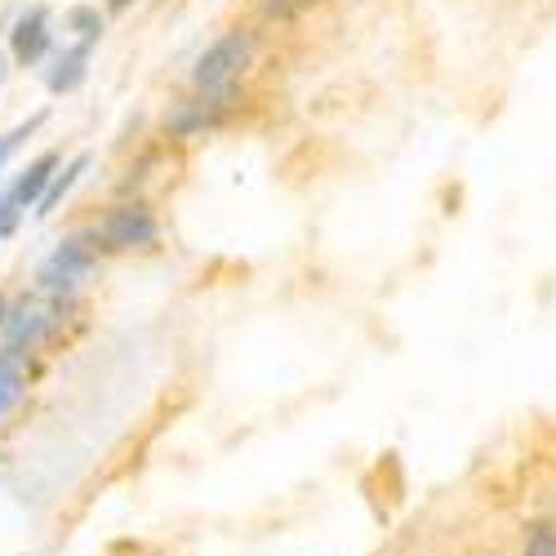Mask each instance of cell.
Here are the masks:
<instances>
[{
  "label": "cell",
  "instance_id": "8fae6325",
  "mask_svg": "<svg viewBox=\"0 0 556 556\" xmlns=\"http://www.w3.org/2000/svg\"><path fill=\"white\" fill-rule=\"evenodd\" d=\"M526 556H556V530L534 526L530 539H526Z\"/></svg>",
  "mask_w": 556,
  "mask_h": 556
},
{
  "label": "cell",
  "instance_id": "5b68a950",
  "mask_svg": "<svg viewBox=\"0 0 556 556\" xmlns=\"http://www.w3.org/2000/svg\"><path fill=\"white\" fill-rule=\"evenodd\" d=\"M45 54H50V18H45V10H31V14H23L18 27H14V59H18L23 67H31V63H40Z\"/></svg>",
  "mask_w": 556,
  "mask_h": 556
},
{
  "label": "cell",
  "instance_id": "9a60e30c",
  "mask_svg": "<svg viewBox=\"0 0 556 556\" xmlns=\"http://www.w3.org/2000/svg\"><path fill=\"white\" fill-rule=\"evenodd\" d=\"M129 5H134V0H112V10H116V14H121V10H129Z\"/></svg>",
  "mask_w": 556,
  "mask_h": 556
},
{
  "label": "cell",
  "instance_id": "6da1fadb",
  "mask_svg": "<svg viewBox=\"0 0 556 556\" xmlns=\"http://www.w3.org/2000/svg\"><path fill=\"white\" fill-rule=\"evenodd\" d=\"M250 54H254V40H250V31H227L223 40H214L210 50L201 54V63H197V72H192V80L205 89H223L231 76H237L245 63H250Z\"/></svg>",
  "mask_w": 556,
  "mask_h": 556
},
{
  "label": "cell",
  "instance_id": "30bf717a",
  "mask_svg": "<svg viewBox=\"0 0 556 556\" xmlns=\"http://www.w3.org/2000/svg\"><path fill=\"white\" fill-rule=\"evenodd\" d=\"M40 121H45V116H31L27 125H18V129H10V134H0V165H5V161L18 152V143H23V138H31V134L40 129Z\"/></svg>",
  "mask_w": 556,
  "mask_h": 556
},
{
  "label": "cell",
  "instance_id": "277c9868",
  "mask_svg": "<svg viewBox=\"0 0 556 556\" xmlns=\"http://www.w3.org/2000/svg\"><path fill=\"white\" fill-rule=\"evenodd\" d=\"M50 330H54V316L50 312H36V307H18V312H10L5 316V348H14V352H31L40 339H50Z\"/></svg>",
  "mask_w": 556,
  "mask_h": 556
},
{
  "label": "cell",
  "instance_id": "2e32d148",
  "mask_svg": "<svg viewBox=\"0 0 556 556\" xmlns=\"http://www.w3.org/2000/svg\"><path fill=\"white\" fill-rule=\"evenodd\" d=\"M0 76H5V63H0Z\"/></svg>",
  "mask_w": 556,
  "mask_h": 556
},
{
  "label": "cell",
  "instance_id": "9c48e42d",
  "mask_svg": "<svg viewBox=\"0 0 556 556\" xmlns=\"http://www.w3.org/2000/svg\"><path fill=\"white\" fill-rule=\"evenodd\" d=\"M67 27L80 31V45H94V40L103 36V14H99V10H89V5H80V10L67 14Z\"/></svg>",
  "mask_w": 556,
  "mask_h": 556
},
{
  "label": "cell",
  "instance_id": "5bb4252c",
  "mask_svg": "<svg viewBox=\"0 0 556 556\" xmlns=\"http://www.w3.org/2000/svg\"><path fill=\"white\" fill-rule=\"evenodd\" d=\"M5 316H10V303H5V294H0V330H5Z\"/></svg>",
  "mask_w": 556,
  "mask_h": 556
},
{
  "label": "cell",
  "instance_id": "ba28073f",
  "mask_svg": "<svg viewBox=\"0 0 556 556\" xmlns=\"http://www.w3.org/2000/svg\"><path fill=\"white\" fill-rule=\"evenodd\" d=\"M214 121H218V103L197 99V103H182V108L169 116V129H174V134H197V129H205V125H214Z\"/></svg>",
  "mask_w": 556,
  "mask_h": 556
},
{
  "label": "cell",
  "instance_id": "4fadbf2b",
  "mask_svg": "<svg viewBox=\"0 0 556 556\" xmlns=\"http://www.w3.org/2000/svg\"><path fill=\"white\" fill-rule=\"evenodd\" d=\"M23 401V383H14V379H0V419L14 409Z\"/></svg>",
  "mask_w": 556,
  "mask_h": 556
},
{
  "label": "cell",
  "instance_id": "52a82bcc",
  "mask_svg": "<svg viewBox=\"0 0 556 556\" xmlns=\"http://www.w3.org/2000/svg\"><path fill=\"white\" fill-rule=\"evenodd\" d=\"M85 169H89V156H76L63 174H54V178H50V188H45V197H40V205H36V214H40V218H45V214H54V205L76 188V178H80Z\"/></svg>",
  "mask_w": 556,
  "mask_h": 556
},
{
  "label": "cell",
  "instance_id": "3957f363",
  "mask_svg": "<svg viewBox=\"0 0 556 556\" xmlns=\"http://www.w3.org/2000/svg\"><path fill=\"white\" fill-rule=\"evenodd\" d=\"M94 241H103L108 250H138V245H152V241H156V218H152L143 205H121V210H112V214L99 223Z\"/></svg>",
  "mask_w": 556,
  "mask_h": 556
},
{
  "label": "cell",
  "instance_id": "7c38bea8",
  "mask_svg": "<svg viewBox=\"0 0 556 556\" xmlns=\"http://www.w3.org/2000/svg\"><path fill=\"white\" fill-rule=\"evenodd\" d=\"M316 0H263V14L267 18H294V14H303V10H312Z\"/></svg>",
  "mask_w": 556,
  "mask_h": 556
},
{
  "label": "cell",
  "instance_id": "8992f818",
  "mask_svg": "<svg viewBox=\"0 0 556 556\" xmlns=\"http://www.w3.org/2000/svg\"><path fill=\"white\" fill-rule=\"evenodd\" d=\"M85 63H89V45H76V50H63L50 67V89L54 94H72V89L85 80Z\"/></svg>",
  "mask_w": 556,
  "mask_h": 556
},
{
  "label": "cell",
  "instance_id": "7a4b0ae2",
  "mask_svg": "<svg viewBox=\"0 0 556 556\" xmlns=\"http://www.w3.org/2000/svg\"><path fill=\"white\" fill-rule=\"evenodd\" d=\"M54 169H59V152H45V156H36V161L18 174L14 188L0 197V237H10L14 223H18V214H23L27 205H40V197H45V188H50Z\"/></svg>",
  "mask_w": 556,
  "mask_h": 556
}]
</instances>
